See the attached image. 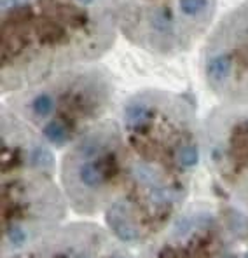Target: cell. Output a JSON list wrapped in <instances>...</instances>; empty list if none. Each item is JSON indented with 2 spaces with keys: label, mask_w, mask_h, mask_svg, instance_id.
Listing matches in <instances>:
<instances>
[{
  "label": "cell",
  "mask_w": 248,
  "mask_h": 258,
  "mask_svg": "<svg viewBox=\"0 0 248 258\" xmlns=\"http://www.w3.org/2000/svg\"><path fill=\"white\" fill-rule=\"evenodd\" d=\"M201 72L224 103L248 105V0L212 30L201 52Z\"/></svg>",
  "instance_id": "4"
},
{
  "label": "cell",
  "mask_w": 248,
  "mask_h": 258,
  "mask_svg": "<svg viewBox=\"0 0 248 258\" xmlns=\"http://www.w3.org/2000/svg\"><path fill=\"white\" fill-rule=\"evenodd\" d=\"M245 258H248V253H246V255H245Z\"/></svg>",
  "instance_id": "9"
},
{
  "label": "cell",
  "mask_w": 248,
  "mask_h": 258,
  "mask_svg": "<svg viewBox=\"0 0 248 258\" xmlns=\"http://www.w3.org/2000/svg\"><path fill=\"white\" fill-rule=\"evenodd\" d=\"M7 239H9V242L14 248H21L26 242V232L18 223H14V225H11L9 229H7Z\"/></svg>",
  "instance_id": "6"
},
{
  "label": "cell",
  "mask_w": 248,
  "mask_h": 258,
  "mask_svg": "<svg viewBox=\"0 0 248 258\" xmlns=\"http://www.w3.org/2000/svg\"><path fill=\"white\" fill-rule=\"evenodd\" d=\"M11 94L9 110L35 124L51 145L63 149L109 112L116 84L110 72L94 61L68 68Z\"/></svg>",
  "instance_id": "2"
},
{
  "label": "cell",
  "mask_w": 248,
  "mask_h": 258,
  "mask_svg": "<svg viewBox=\"0 0 248 258\" xmlns=\"http://www.w3.org/2000/svg\"><path fill=\"white\" fill-rule=\"evenodd\" d=\"M107 225L110 227L117 239L124 242H135L140 237V232L136 229L135 222L131 220V213H129V206L126 201H116L112 206L107 210L105 213Z\"/></svg>",
  "instance_id": "5"
},
{
  "label": "cell",
  "mask_w": 248,
  "mask_h": 258,
  "mask_svg": "<svg viewBox=\"0 0 248 258\" xmlns=\"http://www.w3.org/2000/svg\"><path fill=\"white\" fill-rule=\"evenodd\" d=\"M116 33L112 0H2V91L98 61Z\"/></svg>",
  "instance_id": "1"
},
{
  "label": "cell",
  "mask_w": 248,
  "mask_h": 258,
  "mask_svg": "<svg viewBox=\"0 0 248 258\" xmlns=\"http://www.w3.org/2000/svg\"><path fill=\"white\" fill-rule=\"evenodd\" d=\"M159 258H175V251L171 248H165L159 253Z\"/></svg>",
  "instance_id": "7"
},
{
  "label": "cell",
  "mask_w": 248,
  "mask_h": 258,
  "mask_svg": "<svg viewBox=\"0 0 248 258\" xmlns=\"http://www.w3.org/2000/svg\"><path fill=\"white\" fill-rule=\"evenodd\" d=\"M74 258H87L86 255H77V256H74Z\"/></svg>",
  "instance_id": "8"
},
{
  "label": "cell",
  "mask_w": 248,
  "mask_h": 258,
  "mask_svg": "<svg viewBox=\"0 0 248 258\" xmlns=\"http://www.w3.org/2000/svg\"><path fill=\"white\" fill-rule=\"evenodd\" d=\"M117 258H124V256H117Z\"/></svg>",
  "instance_id": "10"
},
{
  "label": "cell",
  "mask_w": 248,
  "mask_h": 258,
  "mask_svg": "<svg viewBox=\"0 0 248 258\" xmlns=\"http://www.w3.org/2000/svg\"><path fill=\"white\" fill-rule=\"evenodd\" d=\"M117 32L158 56L189 51L212 28L217 0H112Z\"/></svg>",
  "instance_id": "3"
}]
</instances>
